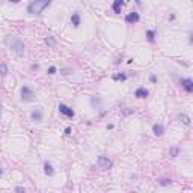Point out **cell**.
Returning a JSON list of instances; mask_svg holds the SVG:
<instances>
[{"instance_id":"cell-1","label":"cell","mask_w":193,"mask_h":193,"mask_svg":"<svg viewBox=\"0 0 193 193\" xmlns=\"http://www.w3.org/2000/svg\"><path fill=\"white\" fill-rule=\"evenodd\" d=\"M6 44H8V47L12 50V52H15L18 56H23L24 54V50H26V45H24V42L17 38V36H6Z\"/></svg>"},{"instance_id":"cell-2","label":"cell","mask_w":193,"mask_h":193,"mask_svg":"<svg viewBox=\"0 0 193 193\" xmlns=\"http://www.w3.org/2000/svg\"><path fill=\"white\" fill-rule=\"evenodd\" d=\"M50 3H52V0H32L30 5L27 6V12L29 14H41Z\"/></svg>"},{"instance_id":"cell-3","label":"cell","mask_w":193,"mask_h":193,"mask_svg":"<svg viewBox=\"0 0 193 193\" xmlns=\"http://www.w3.org/2000/svg\"><path fill=\"white\" fill-rule=\"evenodd\" d=\"M21 100L26 101V103H30V101L35 100V94H33V91L29 86H23L21 88Z\"/></svg>"},{"instance_id":"cell-4","label":"cell","mask_w":193,"mask_h":193,"mask_svg":"<svg viewBox=\"0 0 193 193\" xmlns=\"http://www.w3.org/2000/svg\"><path fill=\"white\" fill-rule=\"evenodd\" d=\"M97 163H98V166H100L101 169H104V171H107V169H110V168L113 166L112 160H110L109 157H104V156L98 157V160H97Z\"/></svg>"},{"instance_id":"cell-5","label":"cell","mask_w":193,"mask_h":193,"mask_svg":"<svg viewBox=\"0 0 193 193\" xmlns=\"http://www.w3.org/2000/svg\"><path fill=\"white\" fill-rule=\"evenodd\" d=\"M59 112L62 113V115H65V116H68V118H72L74 116V110L68 107L67 104H59Z\"/></svg>"},{"instance_id":"cell-6","label":"cell","mask_w":193,"mask_h":193,"mask_svg":"<svg viewBox=\"0 0 193 193\" xmlns=\"http://www.w3.org/2000/svg\"><path fill=\"white\" fill-rule=\"evenodd\" d=\"M181 86L186 89V92H193V82H192V79H183L181 80Z\"/></svg>"},{"instance_id":"cell-7","label":"cell","mask_w":193,"mask_h":193,"mask_svg":"<svg viewBox=\"0 0 193 193\" xmlns=\"http://www.w3.org/2000/svg\"><path fill=\"white\" fill-rule=\"evenodd\" d=\"M139 20H141V17H139V14H137V12H130V14L125 17V21H127V23H130V24L137 23Z\"/></svg>"},{"instance_id":"cell-8","label":"cell","mask_w":193,"mask_h":193,"mask_svg":"<svg viewBox=\"0 0 193 193\" xmlns=\"http://www.w3.org/2000/svg\"><path fill=\"white\" fill-rule=\"evenodd\" d=\"M30 118H32V121H35V122H41V121H42V110H41V109L33 110L32 115H30Z\"/></svg>"},{"instance_id":"cell-9","label":"cell","mask_w":193,"mask_h":193,"mask_svg":"<svg viewBox=\"0 0 193 193\" xmlns=\"http://www.w3.org/2000/svg\"><path fill=\"white\" fill-rule=\"evenodd\" d=\"M122 6H124V0H115V2H113V5H112V9H113L116 14H119Z\"/></svg>"},{"instance_id":"cell-10","label":"cell","mask_w":193,"mask_h":193,"mask_svg":"<svg viewBox=\"0 0 193 193\" xmlns=\"http://www.w3.org/2000/svg\"><path fill=\"white\" fill-rule=\"evenodd\" d=\"M134 97H136V98H146V97H148V91H146L145 88L136 89V92H134Z\"/></svg>"},{"instance_id":"cell-11","label":"cell","mask_w":193,"mask_h":193,"mask_svg":"<svg viewBox=\"0 0 193 193\" xmlns=\"http://www.w3.org/2000/svg\"><path fill=\"white\" fill-rule=\"evenodd\" d=\"M152 131H154V134H156V136H161V134H163V131H164V128H163V125H161V124H156V125L152 127Z\"/></svg>"},{"instance_id":"cell-12","label":"cell","mask_w":193,"mask_h":193,"mask_svg":"<svg viewBox=\"0 0 193 193\" xmlns=\"http://www.w3.org/2000/svg\"><path fill=\"white\" fill-rule=\"evenodd\" d=\"M71 23L74 24V27H79V26H80V15H79V12H74V14H72Z\"/></svg>"},{"instance_id":"cell-13","label":"cell","mask_w":193,"mask_h":193,"mask_svg":"<svg viewBox=\"0 0 193 193\" xmlns=\"http://www.w3.org/2000/svg\"><path fill=\"white\" fill-rule=\"evenodd\" d=\"M44 172H45L47 175H53V174H54V171H53V166L50 164V163H45V164H44Z\"/></svg>"},{"instance_id":"cell-14","label":"cell","mask_w":193,"mask_h":193,"mask_svg":"<svg viewBox=\"0 0 193 193\" xmlns=\"http://www.w3.org/2000/svg\"><path fill=\"white\" fill-rule=\"evenodd\" d=\"M113 79H115V80H125V79H127V75H125V74H115V75H113Z\"/></svg>"},{"instance_id":"cell-15","label":"cell","mask_w":193,"mask_h":193,"mask_svg":"<svg viewBox=\"0 0 193 193\" xmlns=\"http://www.w3.org/2000/svg\"><path fill=\"white\" fill-rule=\"evenodd\" d=\"M0 72H2L3 75H6V74H8V67H6L5 64H2V65H0Z\"/></svg>"},{"instance_id":"cell-16","label":"cell","mask_w":193,"mask_h":193,"mask_svg":"<svg viewBox=\"0 0 193 193\" xmlns=\"http://www.w3.org/2000/svg\"><path fill=\"white\" fill-rule=\"evenodd\" d=\"M179 118H181V121L186 124V125H189V124H190V119H189V116H186V115H181Z\"/></svg>"},{"instance_id":"cell-17","label":"cell","mask_w":193,"mask_h":193,"mask_svg":"<svg viewBox=\"0 0 193 193\" xmlns=\"http://www.w3.org/2000/svg\"><path fill=\"white\" fill-rule=\"evenodd\" d=\"M146 36H148L149 41H154V32H152V30H148V32H146Z\"/></svg>"},{"instance_id":"cell-18","label":"cell","mask_w":193,"mask_h":193,"mask_svg":"<svg viewBox=\"0 0 193 193\" xmlns=\"http://www.w3.org/2000/svg\"><path fill=\"white\" fill-rule=\"evenodd\" d=\"M176 154H178V148H172L171 149V157H176Z\"/></svg>"},{"instance_id":"cell-19","label":"cell","mask_w":193,"mask_h":193,"mask_svg":"<svg viewBox=\"0 0 193 193\" xmlns=\"http://www.w3.org/2000/svg\"><path fill=\"white\" fill-rule=\"evenodd\" d=\"M97 104H100V100H98V98H95V97H94V98H92V106H94V107H95V106Z\"/></svg>"},{"instance_id":"cell-20","label":"cell","mask_w":193,"mask_h":193,"mask_svg":"<svg viewBox=\"0 0 193 193\" xmlns=\"http://www.w3.org/2000/svg\"><path fill=\"white\" fill-rule=\"evenodd\" d=\"M47 72H48V74H56V67H50Z\"/></svg>"},{"instance_id":"cell-21","label":"cell","mask_w":193,"mask_h":193,"mask_svg":"<svg viewBox=\"0 0 193 193\" xmlns=\"http://www.w3.org/2000/svg\"><path fill=\"white\" fill-rule=\"evenodd\" d=\"M47 44H50V45H54V39H53V38H47Z\"/></svg>"},{"instance_id":"cell-22","label":"cell","mask_w":193,"mask_h":193,"mask_svg":"<svg viewBox=\"0 0 193 193\" xmlns=\"http://www.w3.org/2000/svg\"><path fill=\"white\" fill-rule=\"evenodd\" d=\"M168 183H171V179H161V184H163V186H166Z\"/></svg>"},{"instance_id":"cell-23","label":"cell","mask_w":193,"mask_h":193,"mask_svg":"<svg viewBox=\"0 0 193 193\" xmlns=\"http://www.w3.org/2000/svg\"><path fill=\"white\" fill-rule=\"evenodd\" d=\"M17 192H26L24 187H17Z\"/></svg>"},{"instance_id":"cell-24","label":"cell","mask_w":193,"mask_h":193,"mask_svg":"<svg viewBox=\"0 0 193 193\" xmlns=\"http://www.w3.org/2000/svg\"><path fill=\"white\" fill-rule=\"evenodd\" d=\"M65 134H71V128H67V130H65Z\"/></svg>"},{"instance_id":"cell-25","label":"cell","mask_w":193,"mask_h":193,"mask_svg":"<svg viewBox=\"0 0 193 193\" xmlns=\"http://www.w3.org/2000/svg\"><path fill=\"white\" fill-rule=\"evenodd\" d=\"M134 2H136V3L139 5V6H141V5H142V0H134Z\"/></svg>"},{"instance_id":"cell-26","label":"cell","mask_w":193,"mask_h":193,"mask_svg":"<svg viewBox=\"0 0 193 193\" xmlns=\"http://www.w3.org/2000/svg\"><path fill=\"white\" fill-rule=\"evenodd\" d=\"M11 2H14V3H18V2H20V0H11Z\"/></svg>"},{"instance_id":"cell-27","label":"cell","mask_w":193,"mask_h":193,"mask_svg":"<svg viewBox=\"0 0 193 193\" xmlns=\"http://www.w3.org/2000/svg\"><path fill=\"white\" fill-rule=\"evenodd\" d=\"M0 113H2V104H0Z\"/></svg>"},{"instance_id":"cell-28","label":"cell","mask_w":193,"mask_h":193,"mask_svg":"<svg viewBox=\"0 0 193 193\" xmlns=\"http://www.w3.org/2000/svg\"><path fill=\"white\" fill-rule=\"evenodd\" d=\"M0 175H2V169H0Z\"/></svg>"}]
</instances>
